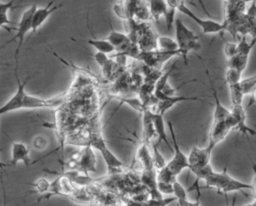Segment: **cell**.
I'll use <instances>...</instances> for the list:
<instances>
[{
    "mask_svg": "<svg viewBox=\"0 0 256 206\" xmlns=\"http://www.w3.org/2000/svg\"><path fill=\"white\" fill-rule=\"evenodd\" d=\"M37 9V6L34 4L32 6H30L21 16V19L18 23V27L16 30V35L9 41H7L4 45H2V47H4L5 45H8L12 42H17V47H16V52H15V60H16V68L18 67V56L20 53V50L23 46L24 43V38L25 36L31 31L32 32V21H33V16L34 13Z\"/></svg>",
    "mask_w": 256,
    "mask_h": 206,
    "instance_id": "cell-5",
    "label": "cell"
},
{
    "mask_svg": "<svg viewBox=\"0 0 256 206\" xmlns=\"http://www.w3.org/2000/svg\"><path fill=\"white\" fill-rule=\"evenodd\" d=\"M48 146V140L41 135H38L34 138L33 140V148L38 150V151H42L44 149H46Z\"/></svg>",
    "mask_w": 256,
    "mask_h": 206,
    "instance_id": "cell-31",
    "label": "cell"
},
{
    "mask_svg": "<svg viewBox=\"0 0 256 206\" xmlns=\"http://www.w3.org/2000/svg\"><path fill=\"white\" fill-rule=\"evenodd\" d=\"M185 101H203L199 97H186V96H174V97H169L162 99L158 101L156 107V113L165 115L167 111H169L175 104H178L180 102H185Z\"/></svg>",
    "mask_w": 256,
    "mask_h": 206,
    "instance_id": "cell-17",
    "label": "cell"
},
{
    "mask_svg": "<svg viewBox=\"0 0 256 206\" xmlns=\"http://www.w3.org/2000/svg\"><path fill=\"white\" fill-rule=\"evenodd\" d=\"M154 111L152 109H145L142 113V122H143V138L147 143H151L153 138L156 136L155 126H154Z\"/></svg>",
    "mask_w": 256,
    "mask_h": 206,
    "instance_id": "cell-16",
    "label": "cell"
},
{
    "mask_svg": "<svg viewBox=\"0 0 256 206\" xmlns=\"http://www.w3.org/2000/svg\"><path fill=\"white\" fill-rule=\"evenodd\" d=\"M168 7H169L168 11H167L164 18H165V22H166L167 31H168V33H170L171 30H172V27H173V25L175 24V21H176L175 13H176L177 9L174 8V7H170V6H168Z\"/></svg>",
    "mask_w": 256,
    "mask_h": 206,
    "instance_id": "cell-29",
    "label": "cell"
},
{
    "mask_svg": "<svg viewBox=\"0 0 256 206\" xmlns=\"http://www.w3.org/2000/svg\"><path fill=\"white\" fill-rule=\"evenodd\" d=\"M229 93H230V99H231V106L236 105H243V99H244V93L240 87V85H232L228 86Z\"/></svg>",
    "mask_w": 256,
    "mask_h": 206,
    "instance_id": "cell-25",
    "label": "cell"
},
{
    "mask_svg": "<svg viewBox=\"0 0 256 206\" xmlns=\"http://www.w3.org/2000/svg\"><path fill=\"white\" fill-rule=\"evenodd\" d=\"M15 78L17 82V90L13 94V96L4 105H2V107L0 108V115H5L8 113L20 111V110L59 108L65 103L69 95V92H65L49 99L39 98L27 93L25 89L27 83L32 79V76L27 77L24 80V82H22L18 76L17 69H16Z\"/></svg>",
    "mask_w": 256,
    "mask_h": 206,
    "instance_id": "cell-1",
    "label": "cell"
},
{
    "mask_svg": "<svg viewBox=\"0 0 256 206\" xmlns=\"http://www.w3.org/2000/svg\"><path fill=\"white\" fill-rule=\"evenodd\" d=\"M235 203H236V196H234V198H233V201H232V204H231V206H235Z\"/></svg>",
    "mask_w": 256,
    "mask_h": 206,
    "instance_id": "cell-37",
    "label": "cell"
},
{
    "mask_svg": "<svg viewBox=\"0 0 256 206\" xmlns=\"http://www.w3.org/2000/svg\"><path fill=\"white\" fill-rule=\"evenodd\" d=\"M173 187H174V197H176L177 200H180V199H188L187 191H186L185 188L181 185V183L178 182V180L174 183Z\"/></svg>",
    "mask_w": 256,
    "mask_h": 206,
    "instance_id": "cell-30",
    "label": "cell"
},
{
    "mask_svg": "<svg viewBox=\"0 0 256 206\" xmlns=\"http://www.w3.org/2000/svg\"><path fill=\"white\" fill-rule=\"evenodd\" d=\"M168 128L171 134V140H172V145H173V157L171 160L167 163V168L176 176L184 170V169H189V160L188 156L181 150L179 143L176 138L175 130L173 127V124L171 122H168Z\"/></svg>",
    "mask_w": 256,
    "mask_h": 206,
    "instance_id": "cell-6",
    "label": "cell"
},
{
    "mask_svg": "<svg viewBox=\"0 0 256 206\" xmlns=\"http://www.w3.org/2000/svg\"><path fill=\"white\" fill-rule=\"evenodd\" d=\"M53 4H54V1H50L48 5L45 7H42V8L37 7L33 16V21H32V28H33L32 33H36L37 30L50 17V15L62 7V4H59L56 6H53Z\"/></svg>",
    "mask_w": 256,
    "mask_h": 206,
    "instance_id": "cell-15",
    "label": "cell"
},
{
    "mask_svg": "<svg viewBox=\"0 0 256 206\" xmlns=\"http://www.w3.org/2000/svg\"><path fill=\"white\" fill-rule=\"evenodd\" d=\"M178 206H201L200 204V197H197L196 201L192 202L189 199H180L177 200Z\"/></svg>",
    "mask_w": 256,
    "mask_h": 206,
    "instance_id": "cell-34",
    "label": "cell"
},
{
    "mask_svg": "<svg viewBox=\"0 0 256 206\" xmlns=\"http://www.w3.org/2000/svg\"><path fill=\"white\" fill-rule=\"evenodd\" d=\"M31 186H33L35 189H36V193L42 195L43 197L47 198L48 194H49V191H50V188H51V182H49L48 180H46L45 178H41V179H38L36 182L30 184Z\"/></svg>",
    "mask_w": 256,
    "mask_h": 206,
    "instance_id": "cell-27",
    "label": "cell"
},
{
    "mask_svg": "<svg viewBox=\"0 0 256 206\" xmlns=\"http://www.w3.org/2000/svg\"><path fill=\"white\" fill-rule=\"evenodd\" d=\"M240 87L244 95H251L256 90V75L243 78L240 82Z\"/></svg>",
    "mask_w": 256,
    "mask_h": 206,
    "instance_id": "cell-28",
    "label": "cell"
},
{
    "mask_svg": "<svg viewBox=\"0 0 256 206\" xmlns=\"http://www.w3.org/2000/svg\"><path fill=\"white\" fill-rule=\"evenodd\" d=\"M150 144L141 140L137 144L136 149V158L137 161L141 164L143 171L146 170H154V162H153V154L152 149L150 148Z\"/></svg>",
    "mask_w": 256,
    "mask_h": 206,
    "instance_id": "cell-14",
    "label": "cell"
},
{
    "mask_svg": "<svg viewBox=\"0 0 256 206\" xmlns=\"http://www.w3.org/2000/svg\"><path fill=\"white\" fill-rule=\"evenodd\" d=\"M87 43L94 47L97 50V52L100 53L110 54L115 51V48L107 39H97L94 37L93 39H88Z\"/></svg>",
    "mask_w": 256,
    "mask_h": 206,
    "instance_id": "cell-20",
    "label": "cell"
},
{
    "mask_svg": "<svg viewBox=\"0 0 256 206\" xmlns=\"http://www.w3.org/2000/svg\"><path fill=\"white\" fill-rule=\"evenodd\" d=\"M15 1H8V2H0V27L6 28V26L12 24L10 19L8 18L9 11L13 8Z\"/></svg>",
    "mask_w": 256,
    "mask_h": 206,
    "instance_id": "cell-23",
    "label": "cell"
},
{
    "mask_svg": "<svg viewBox=\"0 0 256 206\" xmlns=\"http://www.w3.org/2000/svg\"><path fill=\"white\" fill-rule=\"evenodd\" d=\"M3 206H6V194H5V189H4V205Z\"/></svg>",
    "mask_w": 256,
    "mask_h": 206,
    "instance_id": "cell-38",
    "label": "cell"
},
{
    "mask_svg": "<svg viewBox=\"0 0 256 206\" xmlns=\"http://www.w3.org/2000/svg\"><path fill=\"white\" fill-rule=\"evenodd\" d=\"M148 6L151 17L154 18L156 21H159L161 17H165L169 8L167 5V1L165 0H150L148 1Z\"/></svg>",
    "mask_w": 256,
    "mask_h": 206,
    "instance_id": "cell-19",
    "label": "cell"
},
{
    "mask_svg": "<svg viewBox=\"0 0 256 206\" xmlns=\"http://www.w3.org/2000/svg\"><path fill=\"white\" fill-rule=\"evenodd\" d=\"M224 53H225L227 60L236 56L237 55V43L226 42V44L224 46Z\"/></svg>",
    "mask_w": 256,
    "mask_h": 206,
    "instance_id": "cell-32",
    "label": "cell"
},
{
    "mask_svg": "<svg viewBox=\"0 0 256 206\" xmlns=\"http://www.w3.org/2000/svg\"><path fill=\"white\" fill-rule=\"evenodd\" d=\"M178 11H180L185 16L192 19L201 29L204 34H219L223 31H226V26L223 22H218L212 19H203L198 17L195 13H193L186 5L184 1H181L178 6Z\"/></svg>",
    "mask_w": 256,
    "mask_h": 206,
    "instance_id": "cell-8",
    "label": "cell"
},
{
    "mask_svg": "<svg viewBox=\"0 0 256 206\" xmlns=\"http://www.w3.org/2000/svg\"><path fill=\"white\" fill-rule=\"evenodd\" d=\"M249 62V56L248 55H242V54H237L231 59H228L226 62L227 68H233L237 69L241 72H244L247 65Z\"/></svg>",
    "mask_w": 256,
    "mask_h": 206,
    "instance_id": "cell-22",
    "label": "cell"
},
{
    "mask_svg": "<svg viewBox=\"0 0 256 206\" xmlns=\"http://www.w3.org/2000/svg\"><path fill=\"white\" fill-rule=\"evenodd\" d=\"M91 146L83 147L75 152L68 160L60 161L63 168L71 171H78L85 175L89 172H96V156Z\"/></svg>",
    "mask_w": 256,
    "mask_h": 206,
    "instance_id": "cell-3",
    "label": "cell"
},
{
    "mask_svg": "<svg viewBox=\"0 0 256 206\" xmlns=\"http://www.w3.org/2000/svg\"><path fill=\"white\" fill-rule=\"evenodd\" d=\"M90 146L93 149H97L101 153V155L106 163L109 174H117L121 171V169L123 167H125L124 163L119 158H117L116 155L108 148L102 134H99L93 140V142L91 143Z\"/></svg>",
    "mask_w": 256,
    "mask_h": 206,
    "instance_id": "cell-7",
    "label": "cell"
},
{
    "mask_svg": "<svg viewBox=\"0 0 256 206\" xmlns=\"http://www.w3.org/2000/svg\"><path fill=\"white\" fill-rule=\"evenodd\" d=\"M157 50L164 52H175L178 50V44L176 40L167 36H158L157 38Z\"/></svg>",
    "mask_w": 256,
    "mask_h": 206,
    "instance_id": "cell-21",
    "label": "cell"
},
{
    "mask_svg": "<svg viewBox=\"0 0 256 206\" xmlns=\"http://www.w3.org/2000/svg\"><path fill=\"white\" fill-rule=\"evenodd\" d=\"M153 120H154V126H155V131H156V136H157V139H158V143L163 141L165 144L168 145L169 149L173 152V145L169 141V138H168V135H167V132H166V125H165L164 115L154 112Z\"/></svg>",
    "mask_w": 256,
    "mask_h": 206,
    "instance_id": "cell-18",
    "label": "cell"
},
{
    "mask_svg": "<svg viewBox=\"0 0 256 206\" xmlns=\"http://www.w3.org/2000/svg\"><path fill=\"white\" fill-rule=\"evenodd\" d=\"M19 162H22L26 166L33 164L28 146L22 142H13L11 145V159L7 163H1V167H14Z\"/></svg>",
    "mask_w": 256,
    "mask_h": 206,
    "instance_id": "cell-11",
    "label": "cell"
},
{
    "mask_svg": "<svg viewBox=\"0 0 256 206\" xmlns=\"http://www.w3.org/2000/svg\"><path fill=\"white\" fill-rule=\"evenodd\" d=\"M204 181L206 184L205 188L215 189L217 193L222 195H227L228 193L244 190H253L252 184L245 183L238 179L233 178L228 173L227 167L224 168L222 172L214 171Z\"/></svg>",
    "mask_w": 256,
    "mask_h": 206,
    "instance_id": "cell-2",
    "label": "cell"
},
{
    "mask_svg": "<svg viewBox=\"0 0 256 206\" xmlns=\"http://www.w3.org/2000/svg\"><path fill=\"white\" fill-rule=\"evenodd\" d=\"M93 58L95 59V61L97 62V64L100 66V68L102 69L109 61L111 58H109L107 56V54H104V53H100V52H96L94 55H93Z\"/></svg>",
    "mask_w": 256,
    "mask_h": 206,
    "instance_id": "cell-33",
    "label": "cell"
},
{
    "mask_svg": "<svg viewBox=\"0 0 256 206\" xmlns=\"http://www.w3.org/2000/svg\"><path fill=\"white\" fill-rule=\"evenodd\" d=\"M246 206H256V198H255V200H254L252 203H249V204H247Z\"/></svg>",
    "mask_w": 256,
    "mask_h": 206,
    "instance_id": "cell-36",
    "label": "cell"
},
{
    "mask_svg": "<svg viewBox=\"0 0 256 206\" xmlns=\"http://www.w3.org/2000/svg\"><path fill=\"white\" fill-rule=\"evenodd\" d=\"M158 142L155 143L154 141H152L150 143L151 149H152V154H153V162H154V168L156 171H160L163 168H165L167 166V162L165 161L164 157L162 156V154L160 153L159 149H158Z\"/></svg>",
    "mask_w": 256,
    "mask_h": 206,
    "instance_id": "cell-24",
    "label": "cell"
},
{
    "mask_svg": "<svg viewBox=\"0 0 256 206\" xmlns=\"http://www.w3.org/2000/svg\"><path fill=\"white\" fill-rule=\"evenodd\" d=\"M242 74L243 72L237 70V69H233V68H227L226 73H225V83L228 86H232V85H238L240 84L242 78Z\"/></svg>",
    "mask_w": 256,
    "mask_h": 206,
    "instance_id": "cell-26",
    "label": "cell"
},
{
    "mask_svg": "<svg viewBox=\"0 0 256 206\" xmlns=\"http://www.w3.org/2000/svg\"><path fill=\"white\" fill-rule=\"evenodd\" d=\"M253 104H256V90L251 94V99L249 100V103H248V107L247 109H249L251 107V105Z\"/></svg>",
    "mask_w": 256,
    "mask_h": 206,
    "instance_id": "cell-35",
    "label": "cell"
},
{
    "mask_svg": "<svg viewBox=\"0 0 256 206\" xmlns=\"http://www.w3.org/2000/svg\"><path fill=\"white\" fill-rule=\"evenodd\" d=\"M176 29V42L178 44V50L180 56L184 60V64H188V54L191 51H197L201 45L199 43V36L196 35L192 30L185 26L181 19L175 21Z\"/></svg>",
    "mask_w": 256,
    "mask_h": 206,
    "instance_id": "cell-4",
    "label": "cell"
},
{
    "mask_svg": "<svg viewBox=\"0 0 256 206\" xmlns=\"http://www.w3.org/2000/svg\"><path fill=\"white\" fill-rule=\"evenodd\" d=\"M213 150L214 148L209 145L205 147L194 146L188 155L189 170L194 174L200 169L211 164V157H212Z\"/></svg>",
    "mask_w": 256,
    "mask_h": 206,
    "instance_id": "cell-9",
    "label": "cell"
},
{
    "mask_svg": "<svg viewBox=\"0 0 256 206\" xmlns=\"http://www.w3.org/2000/svg\"><path fill=\"white\" fill-rule=\"evenodd\" d=\"M175 56H180V52H164L160 50L142 51L137 60L142 61L143 64L148 67L161 70V67L165 64V62Z\"/></svg>",
    "mask_w": 256,
    "mask_h": 206,
    "instance_id": "cell-10",
    "label": "cell"
},
{
    "mask_svg": "<svg viewBox=\"0 0 256 206\" xmlns=\"http://www.w3.org/2000/svg\"><path fill=\"white\" fill-rule=\"evenodd\" d=\"M206 74H207V77L209 79V83H210V88H211V91H212V96H213V99H214V110H213V118H212V123L216 124V123H222V122H226L228 121L231 116H232V113H231V110L226 108L220 101L219 97H218V93H217V90L215 88V85L210 77V74H209V71L206 70Z\"/></svg>",
    "mask_w": 256,
    "mask_h": 206,
    "instance_id": "cell-12",
    "label": "cell"
},
{
    "mask_svg": "<svg viewBox=\"0 0 256 206\" xmlns=\"http://www.w3.org/2000/svg\"><path fill=\"white\" fill-rule=\"evenodd\" d=\"M231 113L233 116V119L235 121V130L238 131V133L243 134L248 140H249V135H256V132L250 128L247 125V115L243 105H236V106H231Z\"/></svg>",
    "mask_w": 256,
    "mask_h": 206,
    "instance_id": "cell-13",
    "label": "cell"
}]
</instances>
